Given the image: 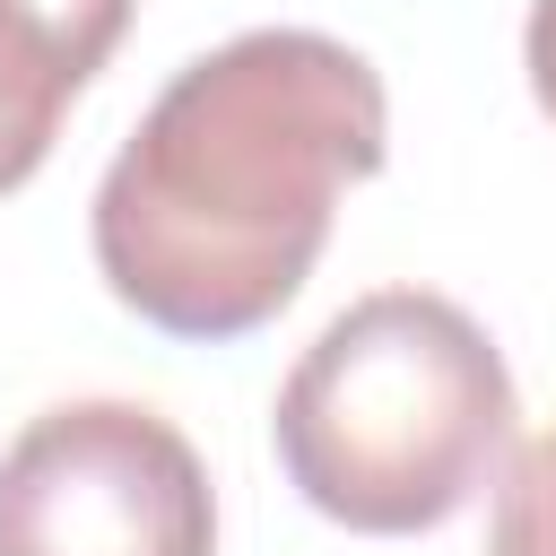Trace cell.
Wrapping results in <instances>:
<instances>
[{
	"mask_svg": "<svg viewBox=\"0 0 556 556\" xmlns=\"http://www.w3.org/2000/svg\"><path fill=\"white\" fill-rule=\"evenodd\" d=\"M486 556H556V426L530 434V443L504 460Z\"/></svg>",
	"mask_w": 556,
	"mask_h": 556,
	"instance_id": "8992f818",
	"label": "cell"
},
{
	"mask_svg": "<svg viewBox=\"0 0 556 556\" xmlns=\"http://www.w3.org/2000/svg\"><path fill=\"white\" fill-rule=\"evenodd\" d=\"M391 104L365 52L252 26L174 70L96 182V269L165 339H243L313 278L339 191L382 174Z\"/></svg>",
	"mask_w": 556,
	"mask_h": 556,
	"instance_id": "6da1fadb",
	"label": "cell"
},
{
	"mask_svg": "<svg viewBox=\"0 0 556 556\" xmlns=\"http://www.w3.org/2000/svg\"><path fill=\"white\" fill-rule=\"evenodd\" d=\"M0 556H217V495L182 426L61 400L0 452Z\"/></svg>",
	"mask_w": 556,
	"mask_h": 556,
	"instance_id": "3957f363",
	"label": "cell"
},
{
	"mask_svg": "<svg viewBox=\"0 0 556 556\" xmlns=\"http://www.w3.org/2000/svg\"><path fill=\"white\" fill-rule=\"evenodd\" d=\"M521 70H530L539 113L556 122V0H539V9H530V26H521Z\"/></svg>",
	"mask_w": 556,
	"mask_h": 556,
	"instance_id": "52a82bcc",
	"label": "cell"
},
{
	"mask_svg": "<svg viewBox=\"0 0 556 556\" xmlns=\"http://www.w3.org/2000/svg\"><path fill=\"white\" fill-rule=\"evenodd\" d=\"M130 9L139 0H0V35H17L35 61H52L70 87H87L113 61Z\"/></svg>",
	"mask_w": 556,
	"mask_h": 556,
	"instance_id": "277c9868",
	"label": "cell"
},
{
	"mask_svg": "<svg viewBox=\"0 0 556 556\" xmlns=\"http://www.w3.org/2000/svg\"><path fill=\"white\" fill-rule=\"evenodd\" d=\"M70 96H78V87H70L52 61H35L17 35H0V200L52 156Z\"/></svg>",
	"mask_w": 556,
	"mask_h": 556,
	"instance_id": "5b68a950",
	"label": "cell"
},
{
	"mask_svg": "<svg viewBox=\"0 0 556 556\" xmlns=\"http://www.w3.org/2000/svg\"><path fill=\"white\" fill-rule=\"evenodd\" d=\"M269 443L321 521L365 539L443 530L513 443L504 348L452 295H356L278 382Z\"/></svg>",
	"mask_w": 556,
	"mask_h": 556,
	"instance_id": "7a4b0ae2",
	"label": "cell"
}]
</instances>
